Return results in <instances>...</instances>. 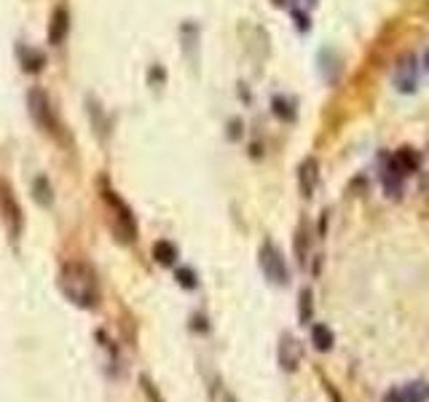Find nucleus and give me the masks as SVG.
<instances>
[{"instance_id":"obj_20","label":"nucleus","mask_w":429,"mask_h":402,"mask_svg":"<svg viewBox=\"0 0 429 402\" xmlns=\"http://www.w3.org/2000/svg\"><path fill=\"white\" fill-rule=\"evenodd\" d=\"M22 56H25V67L27 70H40V65H43V56L35 51H30V49H22Z\"/></svg>"},{"instance_id":"obj_9","label":"nucleus","mask_w":429,"mask_h":402,"mask_svg":"<svg viewBox=\"0 0 429 402\" xmlns=\"http://www.w3.org/2000/svg\"><path fill=\"white\" fill-rule=\"evenodd\" d=\"M418 166H421V159H418V153L411 150V147H400V150L392 156V161H389V172L394 174L397 180L405 177V174L418 172Z\"/></svg>"},{"instance_id":"obj_6","label":"nucleus","mask_w":429,"mask_h":402,"mask_svg":"<svg viewBox=\"0 0 429 402\" xmlns=\"http://www.w3.org/2000/svg\"><path fill=\"white\" fill-rule=\"evenodd\" d=\"M277 360L284 373H295L303 362V343L293 333H282L279 348H277Z\"/></svg>"},{"instance_id":"obj_7","label":"nucleus","mask_w":429,"mask_h":402,"mask_svg":"<svg viewBox=\"0 0 429 402\" xmlns=\"http://www.w3.org/2000/svg\"><path fill=\"white\" fill-rule=\"evenodd\" d=\"M394 86L402 94H413L416 83H418V65H416L413 54H400L394 62Z\"/></svg>"},{"instance_id":"obj_3","label":"nucleus","mask_w":429,"mask_h":402,"mask_svg":"<svg viewBox=\"0 0 429 402\" xmlns=\"http://www.w3.org/2000/svg\"><path fill=\"white\" fill-rule=\"evenodd\" d=\"M258 257H260V268H263V274H266V279L271 284H279V287L290 284V268H287V263H284V257H282L274 241H263Z\"/></svg>"},{"instance_id":"obj_8","label":"nucleus","mask_w":429,"mask_h":402,"mask_svg":"<svg viewBox=\"0 0 429 402\" xmlns=\"http://www.w3.org/2000/svg\"><path fill=\"white\" fill-rule=\"evenodd\" d=\"M320 185V164L314 156L301 161V169H298V188H301V196L303 199H311L314 190Z\"/></svg>"},{"instance_id":"obj_22","label":"nucleus","mask_w":429,"mask_h":402,"mask_svg":"<svg viewBox=\"0 0 429 402\" xmlns=\"http://www.w3.org/2000/svg\"><path fill=\"white\" fill-rule=\"evenodd\" d=\"M322 386H325V391L330 394V400H333V402H344V400H341V394L335 391V386L330 384V381H322Z\"/></svg>"},{"instance_id":"obj_5","label":"nucleus","mask_w":429,"mask_h":402,"mask_svg":"<svg viewBox=\"0 0 429 402\" xmlns=\"http://www.w3.org/2000/svg\"><path fill=\"white\" fill-rule=\"evenodd\" d=\"M0 217L6 223V231L11 239H19L22 226H25V217H22V207L13 199V190L8 188V183H0Z\"/></svg>"},{"instance_id":"obj_14","label":"nucleus","mask_w":429,"mask_h":402,"mask_svg":"<svg viewBox=\"0 0 429 402\" xmlns=\"http://www.w3.org/2000/svg\"><path fill=\"white\" fill-rule=\"evenodd\" d=\"M405 402H429V384L427 381H411L402 389Z\"/></svg>"},{"instance_id":"obj_12","label":"nucleus","mask_w":429,"mask_h":402,"mask_svg":"<svg viewBox=\"0 0 429 402\" xmlns=\"http://www.w3.org/2000/svg\"><path fill=\"white\" fill-rule=\"evenodd\" d=\"M293 250H295V260H298V266L306 268V260H308V231H306V226H298V231H295Z\"/></svg>"},{"instance_id":"obj_10","label":"nucleus","mask_w":429,"mask_h":402,"mask_svg":"<svg viewBox=\"0 0 429 402\" xmlns=\"http://www.w3.org/2000/svg\"><path fill=\"white\" fill-rule=\"evenodd\" d=\"M311 346L317 348V351H330L335 346V335L333 330L327 327V324H311Z\"/></svg>"},{"instance_id":"obj_4","label":"nucleus","mask_w":429,"mask_h":402,"mask_svg":"<svg viewBox=\"0 0 429 402\" xmlns=\"http://www.w3.org/2000/svg\"><path fill=\"white\" fill-rule=\"evenodd\" d=\"M27 107H30V116L38 123V129H43L46 134H56L59 132V121L54 116V107L49 102V97L40 92V89H32L27 94Z\"/></svg>"},{"instance_id":"obj_13","label":"nucleus","mask_w":429,"mask_h":402,"mask_svg":"<svg viewBox=\"0 0 429 402\" xmlns=\"http://www.w3.org/2000/svg\"><path fill=\"white\" fill-rule=\"evenodd\" d=\"M153 257L159 260L161 266H174V260H177V247L167 239L156 241V244H153Z\"/></svg>"},{"instance_id":"obj_15","label":"nucleus","mask_w":429,"mask_h":402,"mask_svg":"<svg viewBox=\"0 0 429 402\" xmlns=\"http://www.w3.org/2000/svg\"><path fill=\"white\" fill-rule=\"evenodd\" d=\"M298 319H301V324H311V317H314V293L308 290V287H303L301 290V295H298Z\"/></svg>"},{"instance_id":"obj_17","label":"nucleus","mask_w":429,"mask_h":402,"mask_svg":"<svg viewBox=\"0 0 429 402\" xmlns=\"http://www.w3.org/2000/svg\"><path fill=\"white\" fill-rule=\"evenodd\" d=\"M274 113L279 116V118H284V121H293L295 118V110H293V102L290 99H284V97H274Z\"/></svg>"},{"instance_id":"obj_2","label":"nucleus","mask_w":429,"mask_h":402,"mask_svg":"<svg viewBox=\"0 0 429 402\" xmlns=\"http://www.w3.org/2000/svg\"><path fill=\"white\" fill-rule=\"evenodd\" d=\"M102 201H105L107 214H110V228H113L116 239L121 244H134L140 231H137V220H134L132 207L121 199L113 188L105 185V183H102Z\"/></svg>"},{"instance_id":"obj_19","label":"nucleus","mask_w":429,"mask_h":402,"mask_svg":"<svg viewBox=\"0 0 429 402\" xmlns=\"http://www.w3.org/2000/svg\"><path fill=\"white\" fill-rule=\"evenodd\" d=\"M177 281H180V287H186V290H193L199 279H196V274L191 271V268H177Z\"/></svg>"},{"instance_id":"obj_11","label":"nucleus","mask_w":429,"mask_h":402,"mask_svg":"<svg viewBox=\"0 0 429 402\" xmlns=\"http://www.w3.org/2000/svg\"><path fill=\"white\" fill-rule=\"evenodd\" d=\"M67 35V11L65 8H56L52 13V25H49V43L59 46Z\"/></svg>"},{"instance_id":"obj_16","label":"nucleus","mask_w":429,"mask_h":402,"mask_svg":"<svg viewBox=\"0 0 429 402\" xmlns=\"http://www.w3.org/2000/svg\"><path fill=\"white\" fill-rule=\"evenodd\" d=\"M32 190H35V201L43 204V207H52V185H49V180L46 177H35V183H32Z\"/></svg>"},{"instance_id":"obj_21","label":"nucleus","mask_w":429,"mask_h":402,"mask_svg":"<svg viewBox=\"0 0 429 402\" xmlns=\"http://www.w3.org/2000/svg\"><path fill=\"white\" fill-rule=\"evenodd\" d=\"M381 402H405V397H402V389H389Z\"/></svg>"},{"instance_id":"obj_1","label":"nucleus","mask_w":429,"mask_h":402,"mask_svg":"<svg viewBox=\"0 0 429 402\" xmlns=\"http://www.w3.org/2000/svg\"><path fill=\"white\" fill-rule=\"evenodd\" d=\"M56 281H59L62 295L73 306L92 311L102 300V290H99V279H97L94 268L80 263V260H67L65 266L59 268V279Z\"/></svg>"},{"instance_id":"obj_25","label":"nucleus","mask_w":429,"mask_h":402,"mask_svg":"<svg viewBox=\"0 0 429 402\" xmlns=\"http://www.w3.org/2000/svg\"><path fill=\"white\" fill-rule=\"evenodd\" d=\"M424 67L429 70V49H427V54H424Z\"/></svg>"},{"instance_id":"obj_24","label":"nucleus","mask_w":429,"mask_h":402,"mask_svg":"<svg viewBox=\"0 0 429 402\" xmlns=\"http://www.w3.org/2000/svg\"><path fill=\"white\" fill-rule=\"evenodd\" d=\"M327 231V212H322V220H320V236H325Z\"/></svg>"},{"instance_id":"obj_26","label":"nucleus","mask_w":429,"mask_h":402,"mask_svg":"<svg viewBox=\"0 0 429 402\" xmlns=\"http://www.w3.org/2000/svg\"><path fill=\"white\" fill-rule=\"evenodd\" d=\"M284 3H287V0H274V6H284Z\"/></svg>"},{"instance_id":"obj_18","label":"nucleus","mask_w":429,"mask_h":402,"mask_svg":"<svg viewBox=\"0 0 429 402\" xmlns=\"http://www.w3.org/2000/svg\"><path fill=\"white\" fill-rule=\"evenodd\" d=\"M140 386H143V391H145V397L150 402H164V397H161V391L156 389V384L147 378V375H140Z\"/></svg>"},{"instance_id":"obj_23","label":"nucleus","mask_w":429,"mask_h":402,"mask_svg":"<svg viewBox=\"0 0 429 402\" xmlns=\"http://www.w3.org/2000/svg\"><path fill=\"white\" fill-rule=\"evenodd\" d=\"M295 19H298V27H301V30H308V16H303L301 11H295Z\"/></svg>"}]
</instances>
